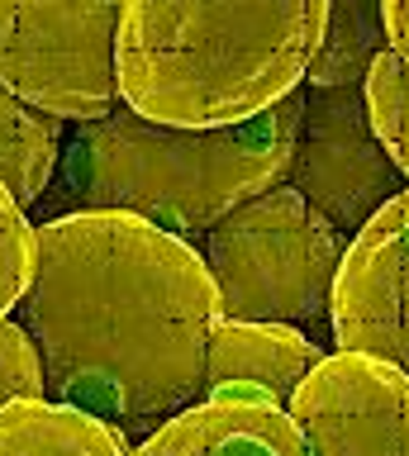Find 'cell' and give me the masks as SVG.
Returning a JSON list of instances; mask_svg holds the SVG:
<instances>
[{"label": "cell", "instance_id": "cell-11", "mask_svg": "<svg viewBox=\"0 0 409 456\" xmlns=\"http://www.w3.org/2000/svg\"><path fill=\"white\" fill-rule=\"evenodd\" d=\"M0 456H134L129 437L81 409L24 399L0 409Z\"/></svg>", "mask_w": 409, "mask_h": 456}, {"label": "cell", "instance_id": "cell-16", "mask_svg": "<svg viewBox=\"0 0 409 456\" xmlns=\"http://www.w3.org/2000/svg\"><path fill=\"white\" fill-rule=\"evenodd\" d=\"M24 399H48V380L34 338L10 314V319H0V409L24 404Z\"/></svg>", "mask_w": 409, "mask_h": 456}, {"label": "cell", "instance_id": "cell-12", "mask_svg": "<svg viewBox=\"0 0 409 456\" xmlns=\"http://www.w3.org/2000/svg\"><path fill=\"white\" fill-rule=\"evenodd\" d=\"M62 167V119L0 91V191L29 214Z\"/></svg>", "mask_w": 409, "mask_h": 456}, {"label": "cell", "instance_id": "cell-1", "mask_svg": "<svg viewBox=\"0 0 409 456\" xmlns=\"http://www.w3.org/2000/svg\"><path fill=\"white\" fill-rule=\"evenodd\" d=\"M20 328L44 362L48 399L148 442L205 399L219 290L205 256L134 214L38 224Z\"/></svg>", "mask_w": 409, "mask_h": 456}, {"label": "cell", "instance_id": "cell-8", "mask_svg": "<svg viewBox=\"0 0 409 456\" xmlns=\"http://www.w3.org/2000/svg\"><path fill=\"white\" fill-rule=\"evenodd\" d=\"M329 319L338 352L409 376V185L348 242Z\"/></svg>", "mask_w": 409, "mask_h": 456}, {"label": "cell", "instance_id": "cell-6", "mask_svg": "<svg viewBox=\"0 0 409 456\" xmlns=\"http://www.w3.org/2000/svg\"><path fill=\"white\" fill-rule=\"evenodd\" d=\"M281 185H290L343 238H357L405 191V176L372 128L362 86H300V128Z\"/></svg>", "mask_w": 409, "mask_h": 456}, {"label": "cell", "instance_id": "cell-17", "mask_svg": "<svg viewBox=\"0 0 409 456\" xmlns=\"http://www.w3.org/2000/svg\"><path fill=\"white\" fill-rule=\"evenodd\" d=\"M380 14H386V43H390V53L409 67V0H386Z\"/></svg>", "mask_w": 409, "mask_h": 456}, {"label": "cell", "instance_id": "cell-5", "mask_svg": "<svg viewBox=\"0 0 409 456\" xmlns=\"http://www.w3.org/2000/svg\"><path fill=\"white\" fill-rule=\"evenodd\" d=\"M119 0H0V91L48 119L95 124L119 110Z\"/></svg>", "mask_w": 409, "mask_h": 456}, {"label": "cell", "instance_id": "cell-14", "mask_svg": "<svg viewBox=\"0 0 409 456\" xmlns=\"http://www.w3.org/2000/svg\"><path fill=\"white\" fill-rule=\"evenodd\" d=\"M366 114L376 138L386 142L395 171L409 181V67L395 53H380L366 71Z\"/></svg>", "mask_w": 409, "mask_h": 456}, {"label": "cell", "instance_id": "cell-7", "mask_svg": "<svg viewBox=\"0 0 409 456\" xmlns=\"http://www.w3.org/2000/svg\"><path fill=\"white\" fill-rule=\"evenodd\" d=\"M286 413L305 456H409V376L376 356L329 352Z\"/></svg>", "mask_w": 409, "mask_h": 456}, {"label": "cell", "instance_id": "cell-13", "mask_svg": "<svg viewBox=\"0 0 409 456\" xmlns=\"http://www.w3.org/2000/svg\"><path fill=\"white\" fill-rule=\"evenodd\" d=\"M380 53H390V43H386V14H380L376 0H333L329 20H323V38L309 57L305 86H315V91L366 86V71Z\"/></svg>", "mask_w": 409, "mask_h": 456}, {"label": "cell", "instance_id": "cell-15", "mask_svg": "<svg viewBox=\"0 0 409 456\" xmlns=\"http://www.w3.org/2000/svg\"><path fill=\"white\" fill-rule=\"evenodd\" d=\"M34 252H38V228L15 200L0 191V319H10L24 290H29Z\"/></svg>", "mask_w": 409, "mask_h": 456}, {"label": "cell", "instance_id": "cell-9", "mask_svg": "<svg viewBox=\"0 0 409 456\" xmlns=\"http://www.w3.org/2000/svg\"><path fill=\"white\" fill-rule=\"evenodd\" d=\"M134 456H305V437L276 395L258 385H219L138 442Z\"/></svg>", "mask_w": 409, "mask_h": 456}, {"label": "cell", "instance_id": "cell-4", "mask_svg": "<svg viewBox=\"0 0 409 456\" xmlns=\"http://www.w3.org/2000/svg\"><path fill=\"white\" fill-rule=\"evenodd\" d=\"M348 242L290 185L252 195L205 233V271L219 290V319L300 328L333 309Z\"/></svg>", "mask_w": 409, "mask_h": 456}, {"label": "cell", "instance_id": "cell-2", "mask_svg": "<svg viewBox=\"0 0 409 456\" xmlns=\"http://www.w3.org/2000/svg\"><path fill=\"white\" fill-rule=\"evenodd\" d=\"M295 128L300 91L233 128H162L119 105L95 124H72L53 195H44V224L67 214H134L200 252L224 214L281 185Z\"/></svg>", "mask_w": 409, "mask_h": 456}, {"label": "cell", "instance_id": "cell-3", "mask_svg": "<svg viewBox=\"0 0 409 456\" xmlns=\"http://www.w3.org/2000/svg\"><path fill=\"white\" fill-rule=\"evenodd\" d=\"M329 5L129 0L119 20V105L162 128H233L305 86Z\"/></svg>", "mask_w": 409, "mask_h": 456}, {"label": "cell", "instance_id": "cell-10", "mask_svg": "<svg viewBox=\"0 0 409 456\" xmlns=\"http://www.w3.org/2000/svg\"><path fill=\"white\" fill-rule=\"evenodd\" d=\"M315 338L286 323H215L209 338V362H205V395L219 385H258V390L276 395L290 409L295 390L309 380V370L323 362Z\"/></svg>", "mask_w": 409, "mask_h": 456}]
</instances>
